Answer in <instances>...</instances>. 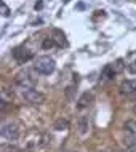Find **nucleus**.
<instances>
[{"instance_id": "f257e3e1", "label": "nucleus", "mask_w": 136, "mask_h": 152, "mask_svg": "<svg viewBox=\"0 0 136 152\" xmlns=\"http://www.w3.org/2000/svg\"><path fill=\"white\" fill-rule=\"evenodd\" d=\"M35 71L42 75H48L55 71V61H53L50 56H40V58L35 59V64H34Z\"/></svg>"}, {"instance_id": "f03ea898", "label": "nucleus", "mask_w": 136, "mask_h": 152, "mask_svg": "<svg viewBox=\"0 0 136 152\" xmlns=\"http://www.w3.org/2000/svg\"><path fill=\"white\" fill-rule=\"evenodd\" d=\"M21 94L29 104L39 106V104H42V102H45V94L37 91V90H34V88H23Z\"/></svg>"}, {"instance_id": "7ed1b4c3", "label": "nucleus", "mask_w": 136, "mask_h": 152, "mask_svg": "<svg viewBox=\"0 0 136 152\" xmlns=\"http://www.w3.org/2000/svg\"><path fill=\"white\" fill-rule=\"evenodd\" d=\"M2 136L8 139V141H15V139L19 138V128L18 125H15V123H5V125L2 126Z\"/></svg>"}, {"instance_id": "20e7f679", "label": "nucleus", "mask_w": 136, "mask_h": 152, "mask_svg": "<svg viewBox=\"0 0 136 152\" xmlns=\"http://www.w3.org/2000/svg\"><path fill=\"white\" fill-rule=\"evenodd\" d=\"M11 55H13V58L18 61V63H21V64L27 63L29 59H32V53L29 51L26 47H16Z\"/></svg>"}, {"instance_id": "39448f33", "label": "nucleus", "mask_w": 136, "mask_h": 152, "mask_svg": "<svg viewBox=\"0 0 136 152\" xmlns=\"http://www.w3.org/2000/svg\"><path fill=\"white\" fill-rule=\"evenodd\" d=\"M15 82H16V85H19L21 88H34V83H35V80L32 79L27 72L18 74L16 79H15Z\"/></svg>"}, {"instance_id": "423d86ee", "label": "nucleus", "mask_w": 136, "mask_h": 152, "mask_svg": "<svg viewBox=\"0 0 136 152\" xmlns=\"http://www.w3.org/2000/svg\"><path fill=\"white\" fill-rule=\"evenodd\" d=\"M93 102V94L91 93H83L82 96L79 98V101H77V109H86L90 104Z\"/></svg>"}, {"instance_id": "0eeeda50", "label": "nucleus", "mask_w": 136, "mask_h": 152, "mask_svg": "<svg viewBox=\"0 0 136 152\" xmlns=\"http://www.w3.org/2000/svg\"><path fill=\"white\" fill-rule=\"evenodd\" d=\"M51 37H53V40L56 42L58 47H67V40H66V35H64V32L63 31H59V29H53L51 32Z\"/></svg>"}, {"instance_id": "6e6552de", "label": "nucleus", "mask_w": 136, "mask_h": 152, "mask_svg": "<svg viewBox=\"0 0 136 152\" xmlns=\"http://www.w3.org/2000/svg\"><path fill=\"white\" fill-rule=\"evenodd\" d=\"M136 90V80H125L120 85V93L122 94H130Z\"/></svg>"}, {"instance_id": "1a4fd4ad", "label": "nucleus", "mask_w": 136, "mask_h": 152, "mask_svg": "<svg viewBox=\"0 0 136 152\" xmlns=\"http://www.w3.org/2000/svg\"><path fill=\"white\" fill-rule=\"evenodd\" d=\"M115 69H114V66L112 64H107L104 69H102V72H101V77L102 79H106V80H110V79H114L115 77Z\"/></svg>"}, {"instance_id": "9d476101", "label": "nucleus", "mask_w": 136, "mask_h": 152, "mask_svg": "<svg viewBox=\"0 0 136 152\" xmlns=\"http://www.w3.org/2000/svg\"><path fill=\"white\" fill-rule=\"evenodd\" d=\"M53 128L58 130V131L67 130L69 128V120H66V118H58V120L55 122V125H53Z\"/></svg>"}, {"instance_id": "9b49d317", "label": "nucleus", "mask_w": 136, "mask_h": 152, "mask_svg": "<svg viewBox=\"0 0 136 152\" xmlns=\"http://www.w3.org/2000/svg\"><path fill=\"white\" fill-rule=\"evenodd\" d=\"M79 131H80V134H85L88 131V118L86 117H82L79 120Z\"/></svg>"}, {"instance_id": "f8f14e48", "label": "nucleus", "mask_w": 136, "mask_h": 152, "mask_svg": "<svg viewBox=\"0 0 136 152\" xmlns=\"http://www.w3.org/2000/svg\"><path fill=\"white\" fill-rule=\"evenodd\" d=\"M125 130L126 133H131V134H136V120H126L125 122Z\"/></svg>"}, {"instance_id": "ddd939ff", "label": "nucleus", "mask_w": 136, "mask_h": 152, "mask_svg": "<svg viewBox=\"0 0 136 152\" xmlns=\"http://www.w3.org/2000/svg\"><path fill=\"white\" fill-rule=\"evenodd\" d=\"M55 45H56V42L53 40V37H48V39H45V40H43L42 48H43V50H50V48H53Z\"/></svg>"}, {"instance_id": "4468645a", "label": "nucleus", "mask_w": 136, "mask_h": 152, "mask_svg": "<svg viewBox=\"0 0 136 152\" xmlns=\"http://www.w3.org/2000/svg\"><path fill=\"white\" fill-rule=\"evenodd\" d=\"M112 66H114V69H115V72H117V74H120L123 69H125V63H123V59H117Z\"/></svg>"}, {"instance_id": "2eb2a0df", "label": "nucleus", "mask_w": 136, "mask_h": 152, "mask_svg": "<svg viewBox=\"0 0 136 152\" xmlns=\"http://www.w3.org/2000/svg\"><path fill=\"white\" fill-rule=\"evenodd\" d=\"M74 91H75V87H74V85H71V87H67V88H66V98H69V99H72V96H74Z\"/></svg>"}, {"instance_id": "dca6fc26", "label": "nucleus", "mask_w": 136, "mask_h": 152, "mask_svg": "<svg viewBox=\"0 0 136 152\" xmlns=\"http://www.w3.org/2000/svg\"><path fill=\"white\" fill-rule=\"evenodd\" d=\"M126 69H128V72H130V74H133V75H135V74H136V59H135V61H131V63L126 66Z\"/></svg>"}, {"instance_id": "f3484780", "label": "nucleus", "mask_w": 136, "mask_h": 152, "mask_svg": "<svg viewBox=\"0 0 136 152\" xmlns=\"http://www.w3.org/2000/svg\"><path fill=\"white\" fill-rule=\"evenodd\" d=\"M2 15H3V16H8V15H10V10H8V7H7L5 2H2Z\"/></svg>"}, {"instance_id": "a211bd4d", "label": "nucleus", "mask_w": 136, "mask_h": 152, "mask_svg": "<svg viewBox=\"0 0 136 152\" xmlns=\"http://www.w3.org/2000/svg\"><path fill=\"white\" fill-rule=\"evenodd\" d=\"M126 96H128V99H131V101H135L136 102V90L133 93H130V94H126Z\"/></svg>"}, {"instance_id": "6ab92c4d", "label": "nucleus", "mask_w": 136, "mask_h": 152, "mask_svg": "<svg viewBox=\"0 0 136 152\" xmlns=\"http://www.w3.org/2000/svg\"><path fill=\"white\" fill-rule=\"evenodd\" d=\"M42 8V2H39V3H35V10H40Z\"/></svg>"}, {"instance_id": "aec40b11", "label": "nucleus", "mask_w": 136, "mask_h": 152, "mask_svg": "<svg viewBox=\"0 0 136 152\" xmlns=\"http://www.w3.org/2000/svg\"><path fill=\"white\" fill-rule=\"evenodd\" d=\"M133 112H135V114H136V106H135V107H133Z\"/></svg>"}]
</instances>
